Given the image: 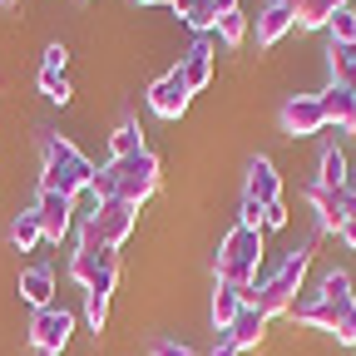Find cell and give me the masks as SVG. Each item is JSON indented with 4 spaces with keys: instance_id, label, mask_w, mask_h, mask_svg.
I'll return each instance as SVG.
<instances>
[{
    "instance_id": "29",
    "label": "cell",
    "mask_w": 356,
    "mask_h": 356,
    "mask_svg": "<svg viewBox=\"0 0 356 356\" xmlns=\"http://www.w3.org/2000/svg\"><path fill=\"white\" fill-rule=\"evenodd\" d=\"M327 35H332V44H356V10H351V6L337 10L332 25H327Z\"/></svg>"
},
{
    "instance_id": "33",
    "label": "cell",
    "mask_w": 356,
    "mask_h": 356,
    "mask_svg": "<svg viewBox=\"0 0 356 356\" xmlns=\"http://www.w3.org/2000/svg\"><path fill=\"white\" fill-rule=\"evenodd\" d=\"M337 341H341V346H356V307H351L346 317H341V327H337Z\"/></svg>"
},
{
    "instance_id": "24",
    "label": "cell",
    "mask_w": 356,
    "mask_h": 356,
    "mask_svg": "<svg viewBox=\"0 0 356 356\" xmlns=\"http://www.w3.org/2000/svg\"><path fill=\"white\" fill-rule=\"evenodd\" d=\"M317 297L332 302V307H356V297H351V273H341V267H337V273H327L322 287H317Z\"/></svg>"
},
{
    "instance_id": "5",
    "label": "cell",
    "mask_w": 356,
    "mask_h": 356,
    "mask_svg": "<svg viewBox=\"0 0 356 356\" xmlns=\"http://www.w3.org/2000/svg\"><path fill=\"white\" fill-rule=\"evenodd\" d=\"M134 218H139V208H134V203H124V198L95 203V213L84 218V233H79V243H99V248H114V252H119V243L134 233Z\"/></svg>"
},
{
    "instance_id": "14",
    "label": "cell",
    "mask_w": 356,
    "mask_h": 356,
    "mask_svg": "<svg viewBox=\"0 0 356 356\" xmlns=\"http://www.w3.org/2000/svg\"><path fill=\"white\" fill-rule=\"evenodd\" d=\"M114 282H119V267H104V273L84 287V317L95 332H104V317H109V297H114Z\"/></svg>"
},
{
    "instance_id": "21",
    "label": "cell",
    "mask_w": 356,
    "mask_h": 356,
    "mask_svg": "<svg viewBox=\"0 0 356 356\" xmlns=\"http://www.w3.org/2000/svg\"><path fill=\"white\" fill-rule=\"evenodd\" d=\"M327 65H332V84L356 89V44H327Z\"/></svg>"
},
{
    "instance_id": "36",
    "label": "cell",
    "mask_w": 356,
    "mask_h": 356,
    "mask_svg": "<svg viewBox=\"0 0 356 356\" xmlns=\"http://www.w3.org/2000/svg\"><path fill=\"white\" fill-rule=\"evenodd\" d=\"M213 356H243V351H238V341H233L228 332H218V341H213Z\"/></svg>"
},
{
    "instance_id": "6",
    "label": "cell",
    "mask_w": 356,
    "mask_h": 356,
    "mask_svg": "<svg viewBox=\"0 0 356 356\" xmlns=\"http://www.w3.org/2000/svg\"><path fill=\"white\" fill-rule=\"evenodd\" d=\"M70 332H74V317L65 307H40L35 322H30V346L40 351H65L70 346Z\"/></svg>"
},
{
    "instance_id": "1",
    "label": "cell",
    "mask_w": 356,
    "mask_h": 356,
    "mask_svg": "<svg viewBox=\"0 0 356 356\" xmlns=\"http://www.w3.org/2000/svg\"><path fill=\"white\" fill-rule=\"evenodd\" d=\"M307 267H312V243L292 248L287 262L277 267V273H273V277H262V282L248 292V307H257L267 322L282 317V312H292V302H297V292H302V277H307Z\"/></svg>"
},
{
    "instance_id": "2",
    "label": "cell",
    "mask_w": 356,
    "mask_h": 356,
    "mask_svg": "<svg viewBox=\"0 0 356 356\" xmlns=\"http://www.w3.org/2000/svg\"><path fill=\"white\" fill-rule=\"evenodd\" d=\"M257 262H262V233L257 228H243V222H238V228L222 233L218 257H213L218 282H228L238 292H252L257 287Z\"/></svg>"
},
{
    "instance_id": "18",
    "label": "cell",
    "mask_w": 356,
    "mask_h": 356,
    "mask_svg": "<svg viewBox=\"0 0 356 356\" xmlns=\"http://www.w3.org/2000/svg\"><path fill=\"white\" fill-rule=\"evenodd\" d=\"M243 307H248V292H238V287H228V282H218V292H213V327L228 332V327L238 322Z\"/></svg>"
},
{
    "instance_id": "26",
    "label": "cell",
    "mask_w": 356,
    "mask_h": 356,
    "mask_svg": "<svg viewBox=\"0 0 356 356\" xmlns=\"http://www.w3.org/2000/svg\"><path fill=\"white\" fill-rule=\"evenodd\" d=\"M109 149H114V159H129V154H139V149H144V129L134 124V119H124V124L109 134Z\"/></svg>"
},
{
    "instance_id": "30",
    "label": "cell",
    "mask_w": 356,
    "mask_h": 356,
    "mask_svg": "<svg viewBox=\"0 0 356 356\" xmlns=\"http://www.w3.org/2000/svg\"><path fill=\"white\" fill-rule=\"evenodd\" d=\"M337 238L346 248H356V193H341V222H337Z\"/></svg>"
},
{
    "instance_id": "19",
    "label": "cell",
    "mask_w": 356,
    "mask_h": 356,
    "mask_svg": "<svg viewBox=\"0 0 356 356\" xmlns=\"http://www.w3.org/2000/svg\"><path fill=\"white\" fill-rule=\"evenodd\" d=\"M346 178H351V163H346V154L332 144L327 154H322V173H317V184L312 188H327V193H346Z\"/></svg>"
},
{
    "instance_id": "10",
    "label": "cell",
    "mask_w": 356,
    "mask_h": 356,
    "mask_svg": "<svg viewBox=\"0 0 356 356\" xmlns=\"http://www.w3.org/2000/svg\"><path fill=\"white\" fill-rule=\"evenodd\" d=\"M346 312H351V307H332V302H322L317 292H307V297L292 302V317H297L302 327H317V332H332V337H337V327H341Z\"/></svg>"
},
{
    "instance_id": "35",
    "label": "cell",
    "mask_w": 356,
    "mask_h": 356,
    "mask_svg": "<svg viewBox=\"0 0 356 356\" xmlns=\"http://www.w3.org/2000/svg\"><path fill=\"white\" fill-rule=\"evenodd\" d=\"M262 228H287V208H282V203H273V208L262 213Z\"/></svg>"
},
{
    "instance_id": "25",
    "label": "cell",
    "mask_w": 356,
    "mask_h": 356,
    "mask_svg": "<svg viewBox=\"0 0 356 356\" xmlns=\"http://www.w3.org/2000/svg\"><path fill=\"white\" fill-rule=\"evenodd\" d=\"M312 208H317V222H322V233H337V222H341V193L312 188Z\"/></svg>"
},
{
    "instance_id": "9",
    "label": "cell",
    "mask_w": 356,
    "mask_h": 356,
    "mask_svg": "<svg viewBox=\"0 0 356 356\" xmlns=\"http://www.w3.org/2000/svg\"><path fill=\"white\" fill-rule=\"evenodd\" d=\"M35 218H40V233L50 238V243H60V238L70 233V222H74V198L40 188V198H35Z\"/></svg>"
},
{
    "instance_id": "8",
    "label": "cell",
    "mask_w": 356,
    "mask_h": 356,
    "mask_svg": "<svg viewBox=\"0 0 356 356\" xmlns=\"http://www.w3.org/2000/svg\"><path fill=\"white\" fill-rule=\"evenodd\" d=\"M188 84H184V74H178V70H168V74H159L154 84H149V109L159 114V119H178V114H184L188 109Z\"/></svg>"
},
{
    "instance_id": "27",
    "label": "cell",
    "mask_w": 356,
    "mask_h": 356,
    "mask_svg": "<svg viewBox=\"0 0 356 356\" xmlns=\"http://www.w3.org/2000/svg\"><path fill=\"white\" fill-rule=\"evenodd\" d=\"M332 6H327V0H302V6H297V25L302 30H327L332 25Z\"/></svg>"
},
{
    "instance_id": "22",
    "label": "cell",
    "mask_w": 356,
    "mask_h": 356,
    "mask_svg": "<svg viewBox=\"0 0 356 356\" xmlns=\"http://www.w3.org/2000/svg\"><path fill=\"white\" fill-rule=\"evenodd\" d=\"M178 15H184L188 30H198V35L218 30V20H222V10L213 6V0H184V6H178Z\"/></svg>"
},
{
    "instance_id": "32",
    "label": "cell",
    "mask_w": 356,
    "mask_h": 356,
    "mask_svg": "<svg viewBox=\"0 0 356 356\" xmlns=\"http://www.w3.org/2000/svg\"><path fill=\"white\" fill-rule=\"evenodd\" d=\"M262 213H267V208H262L257 198H243V213H238V222H243V228H257V233H262Z\"/></svg>"
},
{
    "instance_id": "40",
    "label": "cell",
    "mask_w": 356,
    "mask_h": 356,
    "mask_svg": "<svg viewBox=\"0 0 356 356\" xmlns=\"http://www.w3.org/2000/svg\"><path fill=\"white\" fill-rule=\"evenodd\" d=\"M282 6H292V10H297V6H302V0H282Z\"/></svg>"
},
{
    "instance_id": "31",
    "label": "cell",
    "mask_w": 356,
    "mask_h": 356,
    "mask_svg": "<svg viewBox=\"0 0 356 356\" xmlns=\"http://www.w3.org/2000/svg\"><path fill=\"white\" fill-rule=\"evenodd\" d=\"M40 89L50 95L55 104H70V84H65V74H50V70H40Z\"/></svg>"
},
{
    "instance_id": "4",
    "label": "cell",
    "mask_w": 356,
    "mask_h": 356,
    "mask_svg": "<svg viewBox=\"0 0 356 356\" xmlns=\"http://www.w3.org/2000/svg\"><path fill=\"white\" fill-rule=\"evenodd\" d=\"M109 173H114V184H119V198L124 203H134L139 208L144 198H154V188H159V159L149 154V149H139V154H129V159H109L104 163Z\"/></svg>"
},
{
    "instance_id": "3",
    "label": "cell",
    "mask_w": 356,
    "mask_h": 356,
    "mask_svg": "<svg viewBox=\"0 0 356 356\" xmlns=\"http://www.w3.org/2000/svg\"><path fill=\"white\" fill-rule=\"evenodd\" d=\"M89 184H95V163H89L70 139H60V134H44V168H40V188L50 193H84Z\"/></svg>"
},
{
    "instance_id": "41",
    "label": "cell",
    "mask_w": 356,
    "mask_h": 356,
    "mask_svg": "<svg viewBox=\"0 0 356 356\" xmlns=\"http://www.w3.org/2000/svg\"><path fill=\"white\" fill-rule=\"evenodd\" d=\"M139 6H154V0H139Z\"/></svg>"
},
{
    "instance_id": "15",
    "label": "cell",
    "mask_w": 356,
    "mask_h": 356,
    "mask_svg": "<svg viewBox=\"0 0 356 356\" xmlns=\"http://www.w3.org/2000/svg\"><path fill=\"white\" fill-rule=\"evenodd\" d=\"M322 114H327V124H337V129H346V134H356V89H346V84H332V89H322Z\"/></svg>"
},
{
    "instance_id": "13",
    "label": "cell",
    "mask_w": 356,
    "mask_h": 356,
    "mask_svg": "<svg viewBox=\"0 0 356 356\" xmlns=\"http://www.w3.org/2000/svg\"><path fill=\"white\" fill-rule=\"evenodd\" d=\"M243 198H257L262 208L282 203V178H277L273 159H252V163H248V193H243Z\"/></svg>"
},
{
    "instance_id": "34",
    "label": "cell",
    "mask_w": 356,
    "mask_h": 356,
    "mask_svg": "<svg viewBox=\"0 0 356 356\" xmlns=\"http://www.w3.org/2000/svg\"><path fill=\"white\" fill-rule=\"evenodd\" d=\"M65 60H70L65 44H50V50H44V70H50V74H60V70H65Z\"/></svg>"
},
{
    "instance_id": "11",
    "label": "cell",
    "mask_w": 356,
    "mask_h": 356,
    "mask_svg": "<svg viewBox=\"0 0 356 356\" xmlns=\"http://www.w3.org/2000/svg\"><path fill=\"white\" fill-rule=\"evenodd\" d=\"M104 267H119V252L114 248H99V243H79L74 248V257H70V277L79 282V287H89Z\"/></svg>"
},
{
    "instance_id": "28",
    "label": "cell",
    "mask_w": 356,
    "mask_h": 356,
    "mask_svg": "<svg viewBox=\"0 0 356 356\" xmlns=\"http://www.w3.org/2000/svg\"><path fill=\"white\" fill-rule=\"evenodd\" d=\"M243 35H248V15H243V6H238V10H228V15L218 20V40L228 44V50H238Z\"/></svg>"
},
{
    "instance_id": "23",
    "label": "cell",
    "mask_w": 356,
    "mask_h": 356,
    "mask_svg": "<svg viewBox=\"0 0 356 356\" xmlns=\"http://www.w3.org/2000/svg\"><path fill=\"white\" fill-rule=\"evenodd\" d=\"M40 238H44V233H40L35 208H25V213H15V218H10V243H15V252H30Z\"/></svg>"
},
{
    "instance_id": "12",
    "label": "cell",
    "mask_w": 356,
    "mask_h": 356,
    "mask_svg": "<svg viewBox=\"0 0 356 356\" xmlns=\"http://www.w3.org/2000/svg\"><path fill=\"white\" fill-rule=\"evenodd\" d=\"M178 74H184L188 95H198V89H208V79H213V40H208V35H198V40L188 44V55L178 60Z\"/></svg>"
},
{
    "instance_id": "20",
    "label": "cell",
    "mask_w": 356,
    "mask_h": 356,
    "mask_svg": "<svg viewBox=\"0 0 356 356\" xmlns=\"http://www.w3.org/2000/svg\"><path fill=\"white\" fill-rule=\"evenodd\" d=\"M262 332H267V317H262V312H257V307H243V312H238V322L228 327V337L238 341V351H248V346H257V341H262Z\"/></svg>"
},
{
    "instance_id": "16",
    "label": "cell",
    "mask_w": 356,
    "mask_h": 356,
    "mask_svg": "<svg viewBox=\"0 0 356 356\" xmlns=\"http://www.w3.org/2000/svg\"><path fill=\"white\" fill-rule=\"evenodd\" d=\"M50 297H55V273L44 262L40 267H25V273H20V302H30L40 312V307H55Z\"/></svg>"
},
{
    "instance_id": "39",
    "label": "cell",
    "mask_w": 356,
    "mask_h": 356,
    "mask_svg": "<svg viewBox=\"0 0 356 356\" xmlns=\"http://www.w3.org/2000/svg\"><path fill=\"white\" fill-rule=\"evenodd\" d=\"M30 356H60V351H40V346H30Z\"/></svg>"
},
{
    "instance_id": "37",
    "label": "cell",
    "mask_w": 356,
    "mask_h": 356,
    "mask_svg": "<svg viewBox=\"0 0 356 356\" xmlns=\"http://www.w3.org/2000/svg\"><path fill=\"white\" fill-rule=\"evenodd\" d=\"M154 356H193V346H184V341H159Z\"/></svg>"
},
{
    "instance_id": "38",
    "label": "cell",
    "mask_w": 356,
    "mask_h": 356,
    "mask_svg": "<svg viewBox=\"0 0 356 356\" xmlns=\"http://www.w3.org/2000/svg\"><path fill=\"white\" fill-rule=\"evenodd\" d=\"M327 6H332V10H346V6H351V0H327Z\"/></svg>"
},
{
    "instance_id": "17",
    "label": "cell",
    "mask_w": 356,
    "mask_h": 356,
    "mask_svg": "<svg viewBox=\"0 0 356 356\" xmlns=\"http://www.w3.org/2000/svg\"><path fill=\"white\" fill-rule=\"evenodd\" d=\"M292 25H297V10H292V6H282V0H273V6L257 15V44H267V50H273V44H277Z\"/></svg>"
},
{
    "instance_id": "7",
    "label": "cell",
    "mask_w": 356,
    "mask_h": 356,
    "mask_svg": "<svg viewBox=\"0 0 356 356\" xmlns=\"http://www.w3.org/2000/svg\"><path fill=\"white\" fill-rule=\"evenodd\" d=\"M282 129L292 134V139H312V134L327 129V114H322V99L317 95H292L282 104Z\"/></svg>"
},
{
    "instance_id": "42",
    "label": "cell",
    "mask_w": 356,
    "mask_h": 356,
    "mask_svg": "<svg viewBox=\"0 0 356 356\" xmlns=\"http://www.w3.org/2000/svg\"><path fill=\"white\" fill-rule=\"evenodd\" d=\"M0 6H10V0H0Z\"/></svg>"
}]
</instances>
